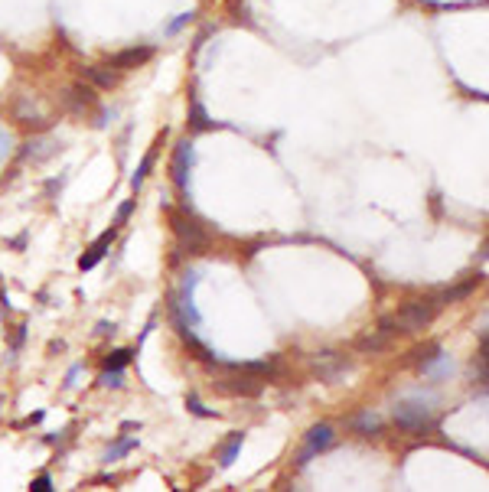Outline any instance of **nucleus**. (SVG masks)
Masks as SVG:
<instances>
[{"label":"nucleus","mask_w":489,"mask_h":492,"mask_svg":"<svg viewBox=\"0 0 489 492\" xmlns=\"http://www.w3.org/2000/svg\"><path fill=\"white\" fill-rule=\"evenodd\" d=\"M388 346H392V339H388V336H382L379 330H372L369 336H362V339H359V349H362V353H372V355L385 353Z\"/></svg>","instance_id":"obj_11"},{"label":"nucleus","mask_w":489,"mask_h":492,"mask_svg":"<svg viewBox=\"0 0 489 492\" xmlns=\"http://www.w3.org/2000/svg\"><path fill=\"white\" fill-rule=\"evenodd\" d=\"M150 56H154L150 46H134V49H121V53H115L111 59H108V65L124 72V69H138V65L150 62Z\"/></svg>","instance_id":"obj_9"},{"label":"nucleus","mask_w":489,"mask_h":492,"mask_svg":"<svg viewBox=\"0 0 489 492\" xmlns=\"http://www.w3.org/2000/svg\"><path fill=\"white\" fill-rule=\"evenodd\" d=\"M30 489H33V492H49V489H53V480H49V476L43 473V476H36V480H33Z\"/></svg>","instance_id":"obj_21"},{"label":"nucleus","mask_w":489,"mask_h":492,"mask_svg":"<svg viewBox=\"0 0 489 492\" xmlns=\"http://www.w3.org/2000/svg\"><path fill=\"white\" fill-rule=\"evenodd\" d=\"M190 167H192V144L180 140V147L173 153V183H176V189L183 196H186V186H190Z\"/></svg>","instance_id":"obj_5"},{"label":"nucleus","mask_w":489,"mask_h":492,"mask_svg":"<svg viewBox=\"0 0 489 492\" xmlns=\"http://www.w3.org/2000/svg\"><path fill=\"white\" fill-rule=\"evenodd\" d=\"M242 443H244V434H242V430H235L232 437H229V443L222 447V457H219V463H222V466H232L235 457H238V450H242Z\"/></svg>","instance_id":"obj_12"},{"label":"nucleus","mask_w":489,"mask_h":492,"mask_svg":"<svg viewBox=\"0 0 489 492\" xmlns=\"http://www.w3.org/2000/svg\"><path fill=\"white\" fill-rule=\"evenodd\" d=\"M7 153H10V137H7V134L0 130V163L7 160Z\"/></svg>","instance_id":"obj_24"},{"label":"nucleus","mask_w":489,"mask_h":492,"mask_svg":"<svg viewBox=\"0 0 489 492\" xmlns=\"http://www.w3.org/2000/svg\"><path fill=\"white\" fill-rule=\"evenodd\" d=\"M65 105H69V111H75V114H85L88 108L98 105V95L92 85H82V82H75L69 92H65Z\"/></svg>","instance_id":"obj_8"},{"label":"nucleus","mask_w":489,"mask_h":492,"mask_svg":"<svg viewBox=\"0 0 489 492\" xmlns=\"http://www.w3.org/2000/svg\"><path fill=\"white\" fill-rule=\"evenodd\" d=\"M356 430H359L362 437H375V434L382 430V424H379L375 414H359V418H356Z\"/></svg>","instance_id":"obj_15"},{"label":"nucleus","mask_w":489,"mask_h":492,"mask_svg":"<svg viewBox=\"0 0 489 492\" xmlns=\"http://www.w3.org/2000/svg\"><path fill=\"white\" fill-rule=\"evenodd\" d=\"M192 128H196V130H209V128H213V121L206 118V111H202L199 101L192 105Z\"/></svg>","instance_id":"obj_18"},{"label":"nucleus","mask_w":489,"mask_h":492,"mask_svg":"<svg viewBox=\"0 0 489 492\" xmlns=\"http://www.w3.org/2000/svg\"><path fill=\"white\" fill-rule=\"evenodd\" d=\"M476 280H479V278H470L467 284H460V287H454V290H444V294L437 297V303L444 307V303H454V300H463V297H470V294H473V287H476Z\"/></svg>","instance_id":"obj_13"},{"label":"nucleus","mask_w":489,"mask_h":492,"mask_svg":"<svg viewBox=\"0 0 489 492\" xmlns=\"http://www.w3.org/2000/svg\"><path fill=\"white\" fill-rule=\"evenodd\" d=\"M192 17H196V13H180V17H176V20L170 23V30H167V33H180L183 26H186V23H192Z\"/></svg>","instance_id":"obj_22"},{"label":"nucleus","mask_w":489,"mask_h":492,"mask_svg":"<svg viewBox=\"0 0 489 492\" xmlns=\"http://www.w3.org/2000/svg\"><path fill=\"white\" fill-rule=\"evenodd\" d=\"M101 385H105V388H121V368H105Z\"/></svg>","instance_id":"obj_20"},{"label":"nucleus","mask_w":489,"mask_h":492,"mask_svg":"<svg viewBox=\"0 0 489 492\" xmlns=\"http://www.w3.org/2000/svg\"><path fill=\"white\" fill-rule=\"evenodd\" d=\"M131 212H134V203H124V205H121V209H117V225L128 222V215H131Z\"/></svg>","instance_id":"obj_25"},{"label":"nucleus","mask_w":489,"mask_h":492,"mask_svg":"<svg viewBox=\"0 0 489 492\" xmlns=\"http://www.w3.org/2000/svg\"><path fill=\"white\" fill-rule=\"evenodd\" d=\"M82 75H85L88 82L101 85V88H115V85H117V75L108 72L105 65H85V69H82Z\"/></svg>","instance_id":"obj_10"},{"label":"nucleus","mask_w":489,"mask_h":492,"mask_svg":"<svg viewBox=\"0 0 489 492\" xmlns=\"http://www.w3.org/2000/svg\"><path fill=\"white\" fill-rule=\"evenodd\" d=\"M379 332L388 336V339H395V336L404 330H401V323H398V316H382V320H379Z\"/></svg>","instance_id":"obj_17"},{"label":"nucleus","mask_w":489,"mask_h":492,"mask_svg":"<svg viewBox=\"0 0 489 492\" xmlns=\"http://www.w3.org/2000/svg\"><path fill=\"white\" fill-rule=\"evenodd\" d=\"M232 378H219L215 388L222 391V395H232V398H255L261 395V385H265V378H258L255 372H248L242 365H235L232 368Z\"/></svg>","instance_id":"obj_4"},{"label":"nucleus","mask_w":489,"mask_h":492,"mask_svg":"<svg viewBox=\"0 0 489 492\" xmlns=\"http://www.w3.org/2000/svg\"><path fill=\"white\" fill-rule=\"evenodd\" d=\"M131 359H134V349H117V353L108 355L105 368H124V365H128Z\"/></svg>","instance_id":"obj_16"},{"label":"nucleus","mask_w":489,"mask_h":492,"mask_svg":"<svg viewBox=\"0 0 489 492\" xmlns=\"http://www.w3.org/2000/svg\"><path fill=\"white\" fill-rule=\"evenodd\" d=\"M138 447V440H121V443H115V447L108 450V460H117V457H124V453H131V450Z\"/></svg>","instance_id":"obj_19"},{"label":"nucleus","mask_w":489,"mask_h":492,"mask_svg":"<svg viewBox=\"0 0 489 492\" xmlns=\"http://www.w3.org/2000/svg\"><path fill=\"white\" fill-rule=\"evenodd\" d=\"M437 310H440L437 297L408 300V303L401 307V313H398V323H401L404 332H417V330H424V326H431V320H434Z\"/></svg>","instance_id":"obj_3"},{"label":"nucleus","mask_w":489,"mask_h":492,"mask_svg":"<svg viewBox=\"0 0 489 492\" xmlns=\"http://www.w3.org/2000/svg\"><path fill=\"white\" fill-rule=\"evenodd\" d=\"M186 407H190L192 414H199V418H213V411H206V407L199 405V398H190V401H186Z\"/></svg>","instance_id":"obj_23"},{"label":"nucleus","mask_w":489,"mask_h":492,"mask_svg":"<svg viewBox=\"0 0 489 492\" xmlns=\"http://www.w3.org/2000/svg\"><path fill=\"white\" fill-rule=\"evenodd\" d=\"M333 443V424H317V427H310L307 434V443H304V450H300L297 463L304 466V463L313 457V453H320V450H326Z\"/></svg>","instance_id":"obj_7"},{"label":"nucleus","mask_w":489,"mask_h":492,"mask_svg":"<svg viewBox=\"0 0 489 492\" xmlns=\"http://www.w3.org/2000/svg\"><path fill=\"white\" fill-rule=\"evenodd\" d=\"M395 424L401 430H415V434H424V430H434V414L424 401H401L395 407Z\"/></svg>","instance_id":"obj_2"},{"label":"nucleus","mask_w":489,"mask_h":492,"mask_svg":"<svg viewBox=\"0 0 489 492\" xmlns=\"http://www.w3.org/2000/svg\"><path fill=\"white\" fill-rule=\"evenodd\" d=\"M154 160H157V147H150V150H147V157L140 160L138 173H134V180H131V186H134V189H140V186H144V180H147V173H150V167H154Z\"/></svg>","instance_id":"obj_14"},{"label":"nucleus","mask_w":489,"mask_h":492,"mask_svg":"<svg viewBox=\"0 0 489 492\" xmlns=\"http://www.w3.org/2000/svg\"><path fill=\"white\" fill-rule=\"evenodd\" d=\"M313 368H317V375L323 378V382H340L342 375L352 368V362L346 359V355H336V353H326L320 355L317 362H313Z\"/></svg>","instance_id":"obj_6"},{"label":"nucleus","mask_w":489,"mask_h":492,"mask_svg":"<svg viewBox=\"0 0 489 492\" xmlns=\"http://www.w3.org/2000/svg\"><path fill=\"white\" fill-rule=\"evenodd\" d=\"M170 225H173L176 241H180L186 251H192V255L209 245V232H206V225H202L192 212H170Z\"/></svg>","instance_id":"obj_1"}]
</instances>
